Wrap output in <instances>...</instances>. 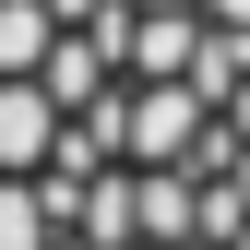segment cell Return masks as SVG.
Returning a JSON list of instances; mask_svg holds the SVG:
<instances>
[{
	"label": "cell",
	"instance_id": "1",
	"mask_svg": "<svg viewBox=\"0 0 250 250\" xmlns=\"http://www.w3.org/2000/svg\"><path fill=\"white\" fill-rule=\"evenodd\" d=\"M60 36H72V12H60V0H0V72H48Z\"/></svg>",
	"mask_w": 250,
	"mask_h": 250
}]
</instances>
